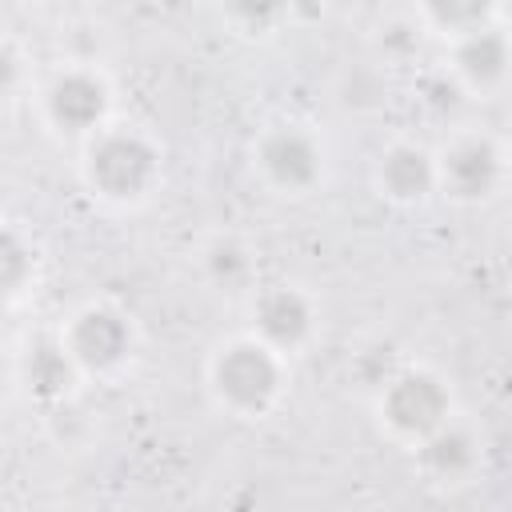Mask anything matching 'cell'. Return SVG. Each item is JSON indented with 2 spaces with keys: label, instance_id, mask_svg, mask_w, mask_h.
Here are the masks:
<instances>
[{
  "label": "cell",
  "instance_id": "18",
  "mask_svg": "<svg viewBox=\"0 0 512 512\" xmlns=\"http://www.w3.org/2000/svg\"><path fill=\"white\" fill-rule=\"evenodd\" d=\"M16 76H20V60L8 44H0V92H8L16 84Z\"/></svg>",
  "mask_w": 512,
  "mask_h": 512
},
{
  "label": "cell",
  "instance_id": "15",
  "mask_svg": "<svg viewBox=\"0 0 512 512\" xmlns=\"http://www.w3.org/2000/svg\"><path fill=\"white\" fill-rule=\"evenodd\" d=\"M424 16L448 24L452 32H476V28H484L488 8H484V4H432Z\"/></svg>",
  "mask_w": 512,
  "mask_h": 512
},
{
  "label": "cell",
  "instance_id": "12",
  "mask_svg": "<svg viewBox=\"0 0 512 512\" xmlns=\"http://www.w3.org/2000/svg\"><path fill=\"white\" fill-rule=\"evenodd\" d=\"M424 464L436 472V476H460L472 468L476 460V444L468 432L460 428H436L432 436H424Z\"/></svg>",
  "mask_w": 512,
  "mask_h": 512
},
{
  "label": "cell",
  "instance_id": "1",
  "mask_svg": "<svg viewBox=\"0 0 512 512\" xmlns=\"http://www.w3.org/2000/svg\"><path fill=\"white\" fill-rule=\"evenodd\" d=\"M156 176V152L136 132H104L88 152V180L116 200L140 196Z\"/></svg>",
  "mask_w": 512,
  "mask_h": 512
},
{
  "label": "cell",
  "instance_id": "10",
  "mask_svg": "<svg viewBox=\"0 0 512 512\" xmlns=\"http://www.w3.org/2000/svg\"><path fill=\"white\" fill-rule=\"evenodd\" d=\"M456 68H460L464 80H472L480 88L496 84L508 68V36L500 28H488V24L468 32L456 48Z\"/></svg>",
  "mask_w": 512,
  "mask_h": 512
},
{
  "label": "cell",
  "instance_id": "2",
  "mask_svg": "<svg viewBox=\"0 0 512 512\" xmlns=\"http://www.w3.org/2000/svg\"><path fill=\"white\" fill-rule=\"evenodd\" d=\"M216 388L220 396L240 412H260L276 388H280V364L268 352V344L240 340L220 352L216 360Z\"/></svg>",
  "mask_w": 512,
  "mask_h": 512
},
{
  "label": "cell",
  "instance_id": "19",
  "mask_svg": "<svg viewBox=\"0 0 512 512\" xmlns=\"http://www.w3.org/2000/svg\"><path fill=\"white\" fill-rule=\"evenodd\" d=\"M428 92H432L428 100H432L436 108H456V96H460V92H456V84H444V80H432V84H428Z\"/></svg>",
  "mask_w": 512,
  "mask_h": 512
},
{
  "label": "cell",
  "instance_id": "8",
  "mask_svg": "<svg viewBox=\"0 0 512 512\" xmlns=\"http://www.w3.org/2000/svg\"><path fill=\"white\" fill-rule=\"evenodd\" d=\"M256 328L264 336V344L272 348H292L308 336L312 328V308L296 288H272L260 296L256 304Z\"/></svg>",
  "mask_w": 512,
  "mask_h": 512
},
{
  "label": "cell",
  "instance_id": "17",
  "mask_svg": "<svg viewBox=\"0 0 512 512\" xmlns=\"http://www.w3.org/2000/svg\"><path fill=\"white\" fill-rule=\"evenodd\" d=\"M384 44H388L392 52H412V48L420 44V24H408V20H400V24H388V32H384Z\"/></svg>",
  "mask_w": 512,
  "mask_h": 512
},
{
  "label": "cell",
  "instance_id": "16",
  "mask_svg": "<svg viewBox=\"0 0 512 512\" xmlns=\"http://www.w3.org/2000/svg\"><path fill=\"white\" fill-rule=\"evenodd\" d=\"M388 364H392L388 348H368V352L356 360V372H360L368 384H388V380H392V376H388Z\"/></svg>",
  "mask_w": 512,
  "mask_h": 512
},
{
  "label": "cell",
  "instance_id": "3",
  "mask_svg": "<svg viewBox=\"0 0 512 512\" xmlns=\"http://www.w3.org/2000/svg\"><path fill=\"white\" fill-rule=\"evenodd\" d=\"M448 388L432 372H400L384 384V420L404 436H432L448 420Z\"/></svg>",
  "mask_w": 512,
  "mask_h": 512
},
{
  "label": "cell",
  "instance_id": "14",
  "mask_svg": "<svg viewBox=\"0 0 512 512\" xmlns=\"http://www.w3.org/2000/svg\"><path fill=\"white\" fill-rule=\"evenodd\" d=\"M208 272L220 284H240L248 276V252L236 240H216L208 248Z\"/></svg>",
  "mask_w": 512,
  "mask_h": 512
},
{
  "label": "cell",
  "instance_id": "5",
  "mask_svg": "<svg viewBox=\"0 0 512 512\" xmlns=\"http://www.w3.org/2000/svg\"><path fill=\"white\" fill-rule=\"evenodd\" d=\"M108 108V88L104 80H96L92 72H64L52 80L48 88V116L68 128V132H84V128H96L100 116Z\"/></svg>",
  "mask_w": 512,
  "mask_h": 512
},
{
  "label": "cell",
  "instance_id": "13",
  "mask_svg": "<svg viewBox=\"0 0 512 512\" xmlns=\"http://www.w3.org/2000/svg\"><path fill=\"white\" fill-rule=\"evenodd\" d=\"M28 276H32L28 244L12 228H0V296H12Z\"/></svg>",
  "mask_w": 512,
  "mask_h": 512
},
{
  "label": "cell",
  "instance_id": "11",
  "mask_svg": "<svg viewBox=\"0 0 512 512\" xmlns=\"http://www.w3.org/2000/svg\"><path fill=\"white\" fill-rule=\"evenodd\" d=\"M24 376H28V388L44 400H56L68 392L72 384V352L68 344L60 340H36L28 348V360H24Z\"/></svg>",
  "mask_w": 512,
  "mask_h": 512
},
{
  "label": "cell",
  "instance_id": "7",
  "mask_svg": "<svg viewBox=\"0 0 512 512\" xmlns=\"http://www.w3.org/2000/svg\"><path fill=\"white\" fill-rule=\"evenodd\" d=\"M440 176H444L448 192H456L464 200L488 196L500 180V152L488 140H460L456 148H448Z\"/></svg>",
  "mask_w": 512,
  "mask_h": 512
},
{
  "label": "cell",
  "instance_id": "6",
  "mask_svg": "<svg viewBox=\"0 0 512 512\" xmlns=\"http://www.w3.org/2000/svg\"><path fill=\"white\" fill-rule=\"evenodd\" d=\"M260 168L280 188H308L320 172V152L300 128H276L260 144Z\"/></svg>",
  "mask_w": 512,
  "mask_h": 512
},
{
  "label": "cell",
  "instance_id": "4",
  "mask_svg": "<svg viewBox=\"0 0 512 512\" xmlns=\"http://www.w3.org/2000/svg\"><path fill=\"white\" fill-rule=\"evenodd\" d=\"M128 348H132V328L112 308H88V312H80L76 324H72V332H68L72 360L84 364V368H96V372L120 364L128 356Z\"/></svg>",
  "mask_w": 512,
  "mask_h": 512
},
{
  "label": "cell",
  "instance_id": "9",
  "mask_svg": "<svg viewBox=\"0 0 512 512\" xmlns=\"http://www.w3.org/2000/svg\"><path fill=\"white\" fill-rule=\"evenodd\" d=\"M380 184L396 196V200H420L424 192H432L436 184V164L424 148L416 144H396L392 152H384L380 160Z\"/></svg>",
  "mask_w": 512,
  "mask_h": 512
}]
</instances>
